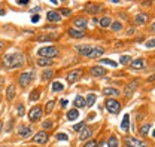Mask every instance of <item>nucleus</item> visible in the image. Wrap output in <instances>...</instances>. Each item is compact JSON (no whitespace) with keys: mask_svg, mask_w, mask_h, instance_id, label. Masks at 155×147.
<instances>
[{"mask_svg":"<svg viewBox=\"0 0 155 147\" xmlns=\"http://www.w3.org/2000/svg\"><path fill=\"white\" fill-rule=\"evenodd\" d=\"M106 109L109 113H112V114H118L119 111H121V104L116 101L115 98H107L106 100Z\"/></svg>","mask_w":155,"mask_h":147,"instance_id":"6","label":"nucleus"},{"mask_svg":"<svg viewBox=\"0 0 155 147\" xmlns=\"http://www.w3.org/2000/svg\"><path fill=\"white\" fill-rule=\"evenodd\" d=\"M96 141H93V140H90V141H88V143H87V144H85V146L84 147H96Z\"/></svg>","mask_w":155,"mask_h":147,"instance_id":"45","label":"nucleus"},{"mask_svg":"<svg viewBox=\"0 0 155 147\" xmlns=\"http://www.w3.org/2000/svg\"><path fill=\"white\" fill-rule=\"evenodd\" d=\"M152 30H154V31H155V22H154V25H152Z\"/></svg>","mask_w":155,"mask_h":147,"instance_id":"53","label":"nucleus"},{"mask_svg":"<svg viewBox=\"0 0 155 147\" xmlns=\"http://www.w3.org/2000/svg\"><path fill=\"white\" fill-rule=\"evenodd\" d=\"M130 66H131V69H143V66H145V61L142 59V58H139V59H134V61H131L130 62Z\"/></svg>","mask_w":155,"mask_h":147,"instance_id":"26","label":"nucleus"},{"mask_svg":"<svg viewBox=\"0 0 155 147\" xmlns=\"http://www.w3.org/2000/svg\"><path fill=\"white\" fill-rule=\"evenodd\" d=\"M48 140H49V137H48V132H45V131H39V132H36V134L33 135V138H31V141H33L35 144H40V146L46 144Z\"/></svg>","mask_w":155,"mask_h":147,"instance_id":"7","label":"nucleus"},{"mask_svg":"<svg viewBox=\"0 0 155 147\" xmlns=\"http://www.w3.org/2000/svg\"><path fill=\"white\" fill-rule=\"evenodd\" d=\"M149 131H151V123H143L140 129H139V132L143 135V137H146L148 134H149Z\"/></svg>","mask_w":155,"mask_h":147,"instance_id":"29","label":"nucleus"},{"mask_svg":"<svg viewBox=\"0 0 155 147\" xmlns=\"http://www.w3.org/2000/svg\"><path fill=\"white\" fill-rule=\"evenodd\" d=\"M54 128V120L52 119H46V120H43L42 122V131H49V129Z\"/></svg>","mask_w":155,"mask_h":147,"instance_id":"25","label":"nucleus"},{"mask_svg":"<svg viewBox=\"0 0 155 147\" xmlns=\"http://www.w3.org/2000/svg\"><path fill=\"white\" fill-rule=\"evenodd\" d=\"M100 9H101V8H100L98 5H88V6H87V12H88V14H97V12H100Z\"/></svg>","mask_w":155,"mask_h":147,"instance_id":"32","label":"nucleus"},{"mask_svg":"<svg viewBox=\"0 0 155 147\" xmlns=\"http://www.w3.org/2000/svg\"><path fill=\"white\" fill-rule=\"evenodd\" d=\"M137 85H139V80H133L131 83H128V86H127V89H125V92H124V94H125L127 97H130V95L133 94V91L137 88Z\"/></svg>","mask_w":155,"mask_h":147,"instance_id":"23","label":"nucleus"},{"mask_svg":"<svg viewBox=\"0 0 155 147\" xmlns=\"http://www.w3.org/2000/svg\"><path fill=\"white\" fill-rule=\"evenodd\" d=\"M148 19H149L148 14L140 12V14H137V15H136V24H137V25H145V24L148 22Z\"/></svg>","mask_w":155,"mask_h":147,"instance_id":"18","label":"nucleus"},{"mask_svg":"<svg viewBox=\"0 0 155 147\" xmlns=\"http://www.w3.org/2000/svg\"><path fill=\"white\" fill-rule=\"evenodd\" d=\"M154 80H155V74H154V76H151V77L148 79V82H154Z\"/></svg>","mask_w":155,"mask_h":147,"instance_id":"49","label":"nucleus"},{"mask_svg":"<svg viewBox=\"0 0 155 147\" xmlns=\"http://www.w3.org/2000/svg\"><path fill=\"white\" fill-rule=\"evenodd\" d=\"M81 76H82V70H72V72H69V73H67L66 79H67V82H69V83H73V82H76Z\"/></svg>","mask_w":155,"mask_h":147,"instance_id":"11","label":"nucleus"},{"mask_svg":"<svg viewBox=\"0 0 155 147\" xmlns=\"http://www.w3.org/2000/svg\"><path fill=\"white\" fill-rule=\"evenodd\" d=\"M96 98H97L96 94H88V97L85 98V106H87V107H91V106L96 103Z\"/></svg>","mask_w":155,"mask_h":147,"instance_id":"28","label":"nucleus"},{"mask_svg":"<svg viewBox=\"0 0 155 147\" xmlns=\"http://www.w3.org/2000/svg\"><path fill=\"white\" fill-rule=\"evenodd\" d=\"M100 62H103V64H109V66H112V67H116V62L115 61H112V59H100Z\"/></svg>","mask_w":155,"mask_h":147,"instance_id":"42","label":"nucleus"},{"mask_svg":"<svg viewBox=\"0 0 155 147\" xmlns=\"http://www.w3.org/2000/svg\"><path fill=\"white\" fill-rule=\"evenodd\" d=\"M54 74H55V72H54L52 69H45V70L42 72V80H43V82H48L49 79H52Z\"/></svg>","mask_w":155,"mask_h":147,"instance_id":"20","label":"nucleus"},{"mask_svg":"<svg viewBox=\"0 0 155 147\" xmlns=\"http://www.w3.org/2000/svg\"><path fill=\"white\" fill-rule=\"evenodd\" d=\"M125 141H127V144H128L130 147H148V144H146L145 141L137 140V138H134V137H128Z\"/></svg>","mask_w":155,"mask_h":147,"instance_id":"10","label":"nucleus"},{"mask_svg":"<svg viewBox=\"0 0 155 147\" xmlns=\"http://www.w3.org/2000/svg\"><path fill=\"white\" fill-rule=\"evenodd\" d=\"M90 73L93 74L94 77H101V76H104V74L107 73V72H106V69H104V67L94 66V67H91V69H90Z\"/></svg>","mask_w":155,"mask_h":147,"instance_id":"13","label":"nucleus"},{"mask_svg":"<svg viewBox=\"0 0 155 147\" xmlns=\"http://www.w3.org/2000/svg\"><path fill=\"white\" fill-rule=\"evenodd\" d=\"M39 19H40V17H39V15H33V17H31V22H38Z\"/></svg>","mask_w":155,"mask_h":147,"instance_id":"47","label":"nucleus"},{"mask_svg":"<svg viewBox=\"0 0 155 147\" xmlns=\"http://www.w3.org/2000/svg\"><path fill=\"white\" fill-rule=\"evenodd\" d=\"M58 54H60V51L55 46H42L38 49V56H40V58H51L52 59V58L58 56Z\"/></svg>","mask_w":155,"mask_h":147,"instance_id":"2","label":"nucleus"},{"mask_svg":"<svg viewBox=\"0 0 155 147\" xmlns=\"http://www.w3.org/2000/svg\"><path fill=\"white\" fill-rule=\"evenodd\" d=\"M107 146L109 147H119V144H118V138H116L115 135H110V137H109V140H107Z\"/></svg>","mask_w":155,"mask_h":147,"instance_id":"35","label":"nucleus"},{"mask_svg":"<svg viewBox=\"0 0 155 147\" xmlns=\"http://www.w3.org/2000/svg\"><path fill=\"white\" fill-rule=\"evenodd\" d=\"M46 19L49 21V22H60V19H61V15L58 14V11H48V14H46Z\"/></svg>","mask_w":155,"mask_h":147,"instance_id":"14","label":"nucleus"},{"mask_svg":"<svg viewBox=\"0 0 155 147\" xmlns=\"http://www.w3.org/2000/svg\"><path fill=\"white\" fill-rule=\"evenodd\" d=\"M17 5H19V6H27L28 5V0H17Z\"/></svg>","mask_w":155,"mask_h":147,"instance_id":"44","label":"nucleus"},{"mask_svg":"<svg viewBox=\"0 0 155 147\" xmlns=\"http://www.w3.org/2000/svg\"><path fill=\"white\" fill-rule=\"evenodd\" d=\"M145 46H146L148 49H152V48H155V39H151V40H148V42L145 43Z\"/></svg>","mask_w":155,"mask_h":147,"instance_id":"40","label":"nucleus"},{"mask_svg":"<svg viewBox=\"0 0 155 147\" xmlns=\"http://www.w3.org/2000/svg\"><path fill=\"white\" fill-rule=\"evenodd\" d=\"M12 125H14V119H12V120H9V125L6 126V131H11V128H12Z\"/></svg>","mask_w":155,"mask_h":147,"instance_id":"48","label":"nucleus"},{"mask_svg":"<svg viewBox=\"0 0 155 147\" xmlns=\"http://www.w3.org/2000/svg\"><path fill=\"white\" fill-rule=\"evenodd\" d=\"M25 64V58L21 52H12L6 54L2 58V66L6 70H14V69H21Z\"/></svg>","mask_w":155,"mask_h":147,"instance_id":"1","label":"nucleus"},{"mask_svg":"<svg viewBox=\"0 0 155 147\" xmlns=\"http://www.w3.org/2000/svg\"><path fill=\"white\" fill-rule=\"evenodd\" d=\"M85 126H87V125H85V122H79V123H76V125L73 126V129H75V131H82Z\"/></svg>","mask_w":155,"mask_h":147,"instance_id":"41","label":"nucleus"},{"mask_svg":"<svg viewBox=\"0 0 155 147\" xmlns=\"http://www.w3.org/2000/svg\"><path fill=\"white\" fill-rule=\"evenodd\" d=\"M55 138H57V140H64V141H67V140H69V137H67L66 134H61V132L55 135Z\"/></svg>","mask_w":155,"mask_h":147,"instance_id":"43","label":"nucleus"},{"mask_svg":"<svg viewBox=\"0 0 155 147\" xmlns=\"http://www.w3.org/2000/svg\"><path fill=\"white\" fill-rule=\"evenodd\" d=\"M0 15H5V11L3 9H0Z\"/></svg>","mask_w":155,"mask_h":147,"instance_id":"52","label":"nucleus"},{"mask_svg":"<svg viewBox=\"0 0 155 147\" xmlns=\"http://www.w3.org/2000/svg\"><path fill=\"white\" fill-rule=\"evenodd\" d=\"M15 97H17V86H15L14 83H11V85H8V88H6V100H8V101H12Z\"/></svg>","mask_w":155,"mask_h":147,"instance_id":"12","label":"nucleus"},{"mask_svg":"<svg viewBox=\"0 0 155 147\" xmlns=\"http://www.w3.org/2000/svg\"><path fill=\"white\" fill-rule=\"evenodd\" d=\"M2 129H3V122L0 120V132H2Z\"/></svg>","mask_w":155,"mask_h":147,"instance_id":"51","label":"nucleus"},{"mask_svg":"<svg viewBox=\"0 0 155 147\" xmlns=\"http://www.w3.org/2000/svg\"><path fill=\"white\" fill-rule=\"evenodd\" d=\"M104 54V49L103 48H100V46H93V51L90 52V55H88V58H100V56Z\"/></svg>","mask_w":155,"mask_h":147,"instance_id":"19","label":"nucleus"},{"mask_svg":"<svg viewBox=\"0 0 155 147\" xmlns=\"http://www.w3.org/2000/svg\"><path fill=\"white\" fill-rule=\"evenodd\" d=\"M70 12H72L70 9L63 8V9H60V12H58V14H60V15H63V17H70Z\"/></svg>","mask_w":155,"mask_h":147,"instance_id":"38","label":"nucleus"},{"mask_svg":"<svg viewBox=\"0 0 155 147\" xmlns=\"http://www.w3.org/2000/svg\"><path fill=\"white\" fill-rule=\"evenodd\" d=\"M152 137H154V138H155V131H154V134H152Z\"/></svg>","mask_w":155,"mask_h":147,"instance_id":"54","label":"nucleus"},{"mask_svg":"<svg viewBox=\"0 0 155 147\" xmlns=\"http://www.w3.org/2000/svg\"><path fill=\"white\" fill-rule=\"evenodd\" d=\"M36 64H38L39 67H51V66L54 64V61H52L51 58H40V56H38Z\"/></svg>","mask_w":155,"mask_h":147,"instance_id":"16","label":"nucleus"},{"mask_svg":"<svg viewBox=\"0 0 155 147\" xmlns=\"http://www.w3.org/2000/svg\"><path fill=\"white\" fill-rule=\"evenodd\" d=\"M75 49H76V52L79 54V55L88 56L90 55V52L93 51V46H90V45H78Z\"/></svg>","mask_w":155,"mask_h":147,"instance_id":"8","label":"nucleus"},{"mask_svg":"<svg viewBox=\"0 0 155 147\" xmlns=\"http://www.w3.org/2000/svg\"><path fill=\"white\" fill-rule=\"evenodd\" d=\"M130 61H131V56H130V55H122V56H121V59H119V62H121L122 66L128 64Z\"/></svg>","mask_w":155,"mask_h":147,"instance_id":"37","label":"nucleus"},{"mask_svg":"<svg viewBox=\"0 0 155 147\" xmlns=\"http://www.w3.org/2000/svg\"><path fill=\"white\" fill-rule=\"evenodd\" d=\"M0 147H6V146H0Z\"/></svg>","mask_w":155,"mask_h":147,"instance_id":"55","label":"nucleus"},{"mask_svg":"<svg viewBox=\"0 0 155 147\" xmlns=\"http://www.w3.org/2000/svg\"><path fill=\"white\" fill-rule=\"evenodd\" d=\"M110 24H112V19L109 18V17H103V18L100 19V25H101L103 28H107V27H110Z\"/></svg>","mask_w":155,"mask_h":147,"instance_id":"33","label":"nucleus"},{"mask_svg":"<svg viewBox=\"0 0 155 147\" xmlns=\"http://www.w3.org/2000/svg\"><path fill=\"white\" fill-rule=\"evenodd\" d=\"M60 104H61V107L64 109V107H67V104H69V101H67V100H61V101H60Z\"/></svg>","mask_w":155,"mask_h":147,"instance_id":"46","label":"nucleus"},{"mask_svg":"<svg viewBox=\"0 0 155 147\" xmlns=\"http://www.w3.org/2000/svg\"><path fill=\"white\" fill-rule=\"evenodd\" d=\"M40 89H39V88H35V89H33V91L30 92V95H28V101H30V103H35V101H38L39 98H40Z\"/></svg>","mask_w":155,"mask_h":147,"instance_id":"21","label":"nucleus"},{"mask_svg":"<svg viewBox=\"0 0 155 147\" xmlns=\"http://www.w3.org/2000/svg\"><path fill=\"white\" fill-rule=\"evenodd\" d=\"M73 25H75L73 28L85 31V28L88 27V21H87V18H76V19H73Z\"/></svg>","mask_w":155,"mask_h":147,"instance_id":"9","label":"nucleus"},{"mask_svg":"<svg viewBox=\"0 0 155 147\" xmlns=\"http://www.w3.org/2000/svg\"><path fill=\"white\" fill-rule=\"evenodd\" d=\"M31 134H33V128L27 123H19L17 126V135L19 138H28L31 137Z\"/></svg>","mask_w":155,"mask_h":147,"instance_id":"5","label":"nucleus"},{"mask_svg":"<svg viewBox=\"0 0 155 147\" xmlns=\"http://www.w3.org/2000/svg\"><path fill=\"white\" fill-rule=\"evenodd\" d=\"M91 137H93V128L85 126V128L81 131V140H82V141H87V140H90Z\"/></svg>","mask_w":155,"mask_h":147,"instance_id":"17","label":"nucleus"},{"mask_svg":"<svg viewBox=\"0 0 155 147\" xmlns=\"http://www.w3.org/2000/svg\"><path fill=\"white\" fill-rule=\"evenodd\" d=\"M67 34L72 37V39H82V37H85V31H82V30H76V28H69Z\"/></svg>","mask_w":155,"mask_h":147,"instance_id":"15","label":"nucleus"},{"mask_svg":"<svg viewBox=\"0 0 155 147\" xmlns=\"http://www.w3.org/2000/svg\"><path fill=\"white\" fill-rule=\"evenodd\" d=\"M3 48H5V42H0V51H2Z\"/></svg>","mask_w":155,"mask_h":147,"instance_id":"50","label":"nucleus"},{"mask_svg":"<svg viewBox=\"0 0 155 147\" xmlns=\"http://www.w3.org/2000/svg\"><path fill=\"white\" fill-rule=\"evenodd\" d=\"M33 79H35V72H33V70L22 72V73L18 76V85L22 88V89H25L28 85H31Z\"/></svg>","mask_w":155,"mask_h":147,"instance_id":"3","label":"nucleus"},{"mask_svg":"<svg viewBox=\"0 0 155 147\" xmlns=\"http://www.w3.org/2000/svg\"><path fill=\"white\" fill-rule=\"evenodd\" d=\"M110 27H112V28H114L115 31H119V30H122V24H121V22H118V21H116V22H112V24H110Z\"/></svg>","mask_w":155,"mask_h":147,"instance_id":"39","label":"nucleus"},{"mask_svg":"<svg viewBox=\"0 0 155 147\" xmlns=\"http://www.w3.org/2000/svg\"><path fill=\"white\" fill-rule=\"evenodd\" d=\"M64 88H66V85H63L61 82H54L52 86H51V91L52 92H61V91H64Z\"/></svg>","mask_w":155,"mask_h":147,"instance_id":"27","label":"nucleus"},{"mask_svg":"<svg viewBox=\"0 0 155 147\" xmlns=\"http://www.w3.org/2000/svg\"><path fill=\"white\" fill-rule=\"evenodd\" d=\"M42 116H43V107H40V106H35L28 110V120L31 123L39 122L42 119Z\"/></svg>","mask_w":155,"mask_h":147,"instance_id":"4","label":"nucleus"},{"mask_svg":"<svg viewBox=\"0 0 155 147\" xmlns=\"http://www.w3.org/2000/svg\"><path fill=\"white\" fill-rule=\"evenodd\" d=\"M78 116H79V111H78L76 109H72V110L67 111V119H69V120H76Z\"/></svg>","mask_w":155,"mask_h":147,"instance_id":"30","label":"nucleus"},{"mask_svg":"<svg viewBox=\"0 0 155 147\" xmlns=\"http://www.w3.org/2000/svg\"><path fill=\"white\" fill-rule=\"evenodd\" d=\"M24 113H25V111H24V104H22V103H18V104H17V114H18L19 117H22Z\"/></svg>","mask_w":155,"mask_h":147,"instance_id":"36","label":"nucleus"},{"mask_svg":"<svg viewBox=\"0 0 155 147\" xmlns=\"http://www.w3.org/2000/svg\"><path fill=\"white\" fill-rule=\"evenodd\" d=\"M54 107H55V101L54 100H51V101H48L46 104H45V113H51V111L54 110Z\"/></svg>","mask_w":155,"mask_h":147,"instance_id":"34","label":"nucleus"},{"mask_svg":"<svg viewBox=\"0 0 155 147\" xmlns=\"http://www.w3.org/2000/svg\"><path fill=\"white\" fill-rule=\"evenodd\" d=\"M128 123H130V116L128 114H125L124 116V119H122V123H121V128L124 132H127L128 131Z\"/></svg>","mask_w":155,"mask_h":147,"instance_id":"31","label":"nucleus"},{"mask_svg":"<svg viewBox=\"0 0 155 147\" xmlns=\"http://www.w3.org/2000/svg\"><path fill=\"white\" fill-rule=\"evenodd\" d=\"M103 94L107 95V97H119V91L116 88H104Z\"/></svg>","mask_w":155,"mask_h":147,"instance_id":"24","label":"nucleus"},{"mask_svg":"<svg viewBox=\"0 0 155 147\" xmlns=\"http://www.w3.org/2000/svg\"><path fill=\"white\" fill-rule=\"evenodd\" d=\"M73 104H75V109H84L85 107V100H84V97H81V95H76V98H75V101H73Z\"/></svg>","mask_w":155,"mask_h":147,"instance_id":"22","label":"nucleus"}]
</instances>
